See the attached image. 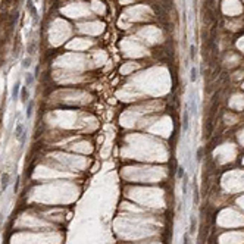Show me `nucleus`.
<instances>
[{
	"instance_id": "obj_10",
	"label": "nucleus",
	"mask_w": 244,
	"mask_h": 244,
	"mask_svg": "<svg viewBox=\"0 0 244 244\" xmlns=\"http://www.w3.org/2000/svg\"><path fill=\"white\" fill-rule=\"evenodd\" d=\"M177 177H178L179 179H182V178L185 177V171H184V168H182V166H179V168H178V172H177Z\"/></svg>"
},
{
	"instance_id": "obj_3",
	"label": "nucleus",
	"mask_w": 244,
	"mask_h": 244,
	"mask_svg": "<svg viewBox=\"0 0 244 244\" xmlns=\"http://www.w3.org/2000/svg\"><path fill=\"white\" fill-rule=\"evenodd\" d=\"M19 90H21V81H16L13 84V88H12V100H16L18 96H19Z\"/></svg>"
},
{
	"instance_id": "obj_5",
	"label": "nucleus",
	"mask_w": 244,
	"mask_h": 244,
	"mask_svg": "<svg viewBox=\"0 0 244 244\" xmlns=\"http://www.w3.org/2000/svg\"><path fill=\"white\" fill-rule=\"evenodd\" d=\"M7 185H9V174H3L2 175V190L3 191L7 188Z\"/></svg>"
},
{
	"instance_id": "obj_9",
	"label": "nucleus",
	"mask_w": 244,
	"mask_h": 244,
	"mask_svg": "<svg viewBox=\"0 0 244 244\" xmlns=\"http://www.w3.org/2000/svg\"><path fill=\"white\" fill-rule=\"evenodd\" d=\"M196 225H197L196 218H193V216H191V222H190V232H196Z\"/></svg>"
},
{
	"instance_id": "obj_13",
	"label": "nucleus",
	"mask_w": 244,
	"mask_h": 244,
	"mask_svg": "<svg viewBox=\"0 0 244 244\" xmlns=\"http://www.w3.org/2000/svg\"><path fill=\"white\" fill-rule=\"evenodd\" d=\"M190 58H191V59H194V58H196V47H194V46H191V47H190Z\"/></svg>"
},
{
	"instance_id": "obj_6",
	"label": "nucleus",
	"mask_w": 244,
	"mask_h": 244,
	"mask_svg": "<svg viewBox=\"0 0 244 244\" xmlns=\"http://www.w3.org/2000/svg\"><path fill=\"white\" fill-rule=\"evenodd\" d=\"M28 90H27V87H21V100L24 102V103H27V100H28Z\"/></svg>"
},
{
	"instance_id": "obj_4",
	"label": "nucleus",
	"mask_w": 244,
	"mask_h": 244,
	"mask_svg": "<svg viewBox=\"0 0 244 244\" xmlns=\"http://www.w3.org/2000/svg\"><path fill=\"white\" fill-rule=\"evenodd\" d=\"M27 9L30 10L31 16L34 18V21H37V9H35V6L32 3V0H28V2H27Z\"/></svg>"
},
{
	"instance_id": "obj_7",
	"label": "nucleus",
	"mask_w": 244,
	"mask_h": 244,
	"mask_svg": "<svg viewBox=\"0 0 244 244\" xmlns=\"http://www.w3.org/2000/svg\"><path fill=\"white\" fill-rule=\"evenodd\" d=\"M32 82H34V75L27 74V75H25V84H27V87H30Z\"/></svg>"
},
{
	"instance_id": "obj_12",
	"label": "nucleus",
	"mask_w": 244,
	"mask_h": 244,
	"mask_svg": "<svg viewBox=\"0 0 244 244\" xmlns=\"http://www.w3.org/2000/svg\"><path fill=\"white\" fill-rule=\"evenodd\" d=\"M32 115V102L28 103V107H27V118H30Z\"/></svg>"
},
{
	"instance_id": "obj_8",
	"label": "nucleus",
	"mask_w": 244,
	"mask_h": 244,
	"mask_svg": "<svg viewBox=\"0 0 244 244\" xmlns=\"http://www.w3.org/2000/svg\"><path fill=\"white\" fill-rule=\"evenodd\" d=\"M190 80H191L193 82L197 80V68H196V66H193V68H191V72H190Z\"/></svg>"
},
{
	"instance_id": "obj_11",
	"label": "nucleus",
	"mask_w": 244,
	"mask_h": 244,
	"mask_svg": "<svg viewBox=\"0 0 244 244\" xmlns=\"http://www.w3.org/2000/svg\"><path fill=\"white\" fill-rule=\"evenodd\" d=\"M31 66V58H25L24 60H22V68H30Z\"/></svg>"
},
{
	"instance_id": "obj_2",
	"label": "nucleus",
	"mask_w": 244,
	"mask_h": 244,
	"mask_svg": "<svg viewBox=\"0 0 244 244\" xmlns=\"http://www.w3.org/2000/svg\"><path fill=\"white\" fill-rule=\"evenodd\" d=\"M188 125H190V112H188V107H185L184 115H182V131L184 133L188 131Z\"/></svg>"
},
{
	"instance_id": "obj_14",
	"label": "nucleus",
	"mask_w": 244,
	"mask_h": 244,
	"mask_svg": "<svg viewBox=\"0 0 244 244\" xmlns=\"http://www.w3.org/2000/svg\"><path fill=\"white\" fill-rule=\"evenodd\" d=\"M184 244H188V234L184 235Z\"/></svg>"
},
{
	"instance_id": "obj_1",
	"label": "nucleus",
	"mask_w": 244,
	"mask_h": 244,
	"mask_svg": "<svg viewBox=\"0 0 244 244\" xmlns=\"http://www.w3.org/2000/svg\"><path fill=\"white\" fill-rule=\"evenodd\" d=\"M15 135L16 138H19L21 144L25 143V138H27V129H25V125L22 122H18L16 124V128H15Z\"/></svg>"
}]
</instances>
